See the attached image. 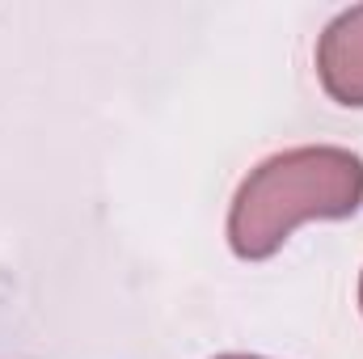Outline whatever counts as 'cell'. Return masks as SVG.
<instances>
[{
    "mask_svg": "<svg viewBox=\"0 0 363 359\" xmlns=\"http://www.w3.org/2000/svg\"><path fill=\"white\" fill-rule=\"evenodd\" d=\"M363 203V161L347 148H291L262 161L241 182L228 216V241L241 258H271L304 220L355 216Z\"/></svg>",
    "mask_w": 363,
    "mask_h": 359,
    "instance_id": "cell-1",
    "label": "cell"
},
{
    "mask_svg": "<svg viewBox=\"0 0 363 359\" xmlns=\"http://www.w3.org/2000/svg\"><path fill=\"white\" fill-rule=\"evenodd\" d=\"M359 300H363V283H359Z\"/></svg>",
    "mask_w": 363,
    "mask_h": 359,
    "instance_id": "cell-4",
    "label": "cell"
},
{
    "mask_svg": "<svg viewBox=\"0 0 363 359\" xmlns=\"http://www.w3.org/2000/svg\"><path fill=\"white\" fill-rule=\"evenodd\" d=\"M220 359H254V355H220Z\"/></svg>",
    "mask_w": 363,
    "mask_h": 359,
    "instance_id": "cell-3",
    "label": "cell"
},
{
    "mask_svg": "<svg viewBox=\"0 0 363 359\" xmlns=\"http://www.w3.org/2000/svg\"><path fill=\"white\" fill-rule=\"evenodd\" d=\"M317 72L330 97L342 106H363V4L330 21L317 47Z\"/></svg>",
    "mask_w": 363,
    "mask_h": 359,
    "instance_id": "cell-2",
    "label": "cell"
}]
</instances>
